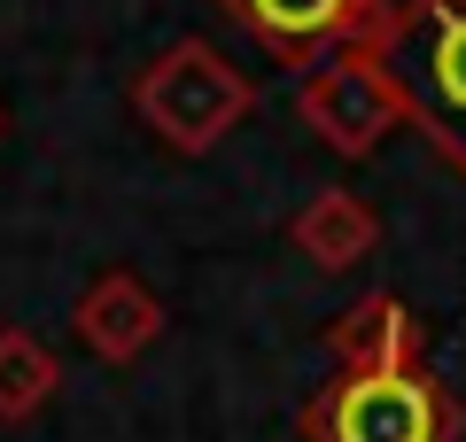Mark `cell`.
Instances as JSON below:
<instances>
[{"instance_id":"1","label":"cell","mask_w":466,"mask_h":442,"mask_svg":"<svg viewBox=\"0 0 466 442\" xmlns=\"http://www.w3.org/2000/svg\"><path fill=\"white\" fill-rule=\"evenodd\" d=\"M412 116L466 164V0H420V16L389 47Z\"/></svg>"},{"instance_id":"2","label":"cell","mask_w":466,"mask_h":442,"mask_svg":"<svg viewBox=\"0 0 466 442\" xmlns=\"http://www.w3.org/2000/svg\"><path fill=\"white\" fill-rule=\"evenodd\" d=\"M443 396L397 365L358 373L327 396V442H443Z\"/></svg>"},{"instance_id":"3","label":"cell","mask_w":466,"mask_h":442,"mask_svg":"<svg viewBox=\"0 0 466 442\" xmlns=\"http://www.w3.org/2000/svg\"><path fill=\"white\" fill-rule=\"evenodd\" d=\"M241 16L272 39H319L350 16V0H241Z\"/></svg>"}]
</instances>
